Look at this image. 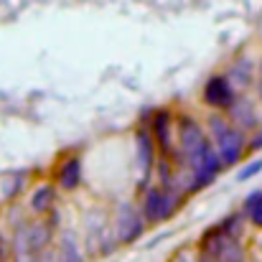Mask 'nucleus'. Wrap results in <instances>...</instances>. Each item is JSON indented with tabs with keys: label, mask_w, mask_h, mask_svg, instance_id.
Masks as SVG:
<instances>
[{
	"label": "nucleus",
	"mask_w": 262,
	"mask_h": 262,
	"mask_svg": "<svg viewBox=\"0 0 262 262\" xmlns=\"http://www.w3.org/2000/svg\"><path fill=\"white\" fill-rule=\"evenodd\" d=\"M181 204V196L176 193V186L173 188H148L145 191V199H143V216L148 222H166L168 216H173V211L178 209Z\"/></svg>",
	"instance_id": "obj_1"
},
{
	"label": "nucleus",
	"mask_w": 262,
	"mask_h": 262,
	"mask_svg": "<svg viewBox=\"0 0 262 262\" xmlns=\"http://www.w3.org/2000/svg\"><path fill=\"white\" fill-rule=\"evenodd\" d=\"M201 247L211 252L214 257H219V262H245V250L237 234H229L222 227H214L211 232H206L201 239Z\"/></svg>",
	"instance_id": "obj_2"
},
{
	"label": "nucleus",
	"mask_w": 262,
	"mask_h": 262,
	"mask_svg": "<svg viewBox=\"0 0 262 262\" xmlns=\"http://www.w3.org/2000/svg\"><path fill=\"white\" fill-rule=\"evenodd\" d=\"M145 232V216L127 201H122L115 211V239L120 245H133Z\"/></svg>",
	"instance_id": "obj_3"
},
{
	"label": "nucleus",
	"mask_w": 262,
	"mask_h": 262,
	"mask_svg": "<svg viewBox=\"0 0 262 262\" xmlns=\"http://www.w3.org/2000/svg\"><path fill=\"white\" fill-rule=\"evenodd\" d=\"M186 158H188L191 173L196 178V186H199V188L209 186V183L219 176V171L224 168V163H222V158H219V153H216V148H214L211 143L201 145L196 153H191V156H186Z\"/></svg>",
	"instance_id": "obj_4"
},
{
	"label": "nucleus",
	"mask_w": 262,
	"mask_h": 262,
	"mask_svg": "<svg viewBox=\"0 0 262 262\" xmlns=\"http://www.w3.org/2000/svg\"><path fill=\"white\" fill-rule=\"evenodd\" d=\"M247 150V140H245V130L237 125H229L219 138H216V153L222 158L224 166H237L242 161Z\"/></svg>",
	"instance_id": "obj_5"
},
{
	"label": "nucleus",
	"mask_w": 262,
	"mask_h": 262,
	"mask_svg": "<svg viewBox=\"0 0 262 262\" xmlns=\"http://www.w3.org/2000/svg\"><path fill=\"white\" fill-rule=\"evenodd\" d=\"M234 84L229 82V77H211L206 84H204V102L209 107H216V110H227L237 102V94H234Z\"/></svg>",
	"instance_id": "obj_6"
},
{
	"label": "nucleus",
	"mask_w": 262,
	"mask_h": 262,
	"mask_svg": "<svg viewBox=\"0 0 262 262\" xmlns=\"http://www.w3.org/2000/svg\"><path fill=\"white\" fill-rule=\"evenodd\" d=\"M135 148H138V171H140V186H145V178L153 171L156 163V140L148 130H138L135 135Z\"/></svg>",
	"instance_id": "obj_7"
},
{
	"label": "nucleus",
	"mask_w": 262,
	"mask_h": 262,
	"mask_svg": "<svg viewBox=\"0 0 262 262\" xmlns=\"http://www.w3.org/2000/svg\"><path fill=\"white\" fill-rule=\"evenodd\" d=\"M178 138H181V150H183V156H191V153H196L201 145H206V143H209V140H206V135H204V130H201L193 120H188V117H183V120H181Z\"/></svg>",
	"instance_id": "obj_8"
},
{
	"label": "nucleus",
	"mask_w": 262,
	"mask_h": 262,
	"mask_svg": "<svg viewBox=\"0 0 262 262\" xmlns=\"http://www.w3.org/2000/svg\"><path fill=\"white\" fill-rule=\"evenodd\" d=\"M229 115H232L234 125H237V127H242V130H255V127H257L255 107H252L250 102H245V99H237V102L229 107Z\"/></svg>",
	"instance_id": "obj_9"
},
{
	"label": "nucleus",
	"mask_w": 262,
	"mask_h": 262,
	"mask_svg": "<svg viewBox=\"0 0 262 262\" xmlns=\"http://www.w3.org/2000/svg\"><path fill=\"white\" fill-rule=\"evenodd\" d=\"M82 181V161L79 158H67L59 168V186L67 191H74Z\"/></svg>",
	"instance_id": "obj_10"
},
{
	"label": "nucleus",
	"mask_w": 262,
	"mask_h": 262,
	"mask_svg": "<svg viewBox=\"0 0 262 262\" xmlns=\"http://www.w3.org/2000/svg\"><path fill=\"white\" fill-rule=\"evenodd\" d=\"M229 82L237 89H245L252 82V61H250L247 56H242V59H237V61L232 64V69H229Z\"/></svg>",
	"instance_id": "obj_11"
},
{
	"label": "nucleus",
	"mask_w": 262,
	"mask_h": 262,
	"mask_svg": "<svg viewBox=\"0 0 262 262\" xmlns=\"http://www.w3.org/2000/svg\"><path fill=\"white\" fill-rule=\"evenodd\" d=\"M153 135L158 140V145L168 153L171 150V115L168 112H158L153 120Z\"/></svg>",
	"instance_id": "obj_12"
},
{
	"label": "nucleus",
	"mask_w": 262,
	"mask_h": 262,
	"mask_svg": "<svg viewBox=\"0 0 262 262\" xmlns=\"http://www.w3.org/2000/svg\"><path fill=\"white\" fill-rule=\"evenodd\" d=\"M54 199H56V188H54L51 183H43V186H38L36 193L31 196V209H33L36 214H43V211H49V209L54 206Z\"/></svg>",
	"instance_id": "obj_13"
},
{
	"label": "nucleus",
	"mask_w": 262,
	"mask_h": 262,
	"mask_svg": "<svg viewBox=\"0 0 262 262\" xmlns=\"http://www.w3.org/2000/svg\"><path fill=\"white\" fill-rule=\"evenodd\" d=\"M59 262H84V255L79 252V245H77V234L74 232H64L61 234Z\"/></svg>",
	"instance_id": "obj_14"
},
{
	"label": "nucleus",
	"mask_w": 262,
	"mask_h": 262,
	"mask_svg": "<svg viewBox=\"0 0 262 262\" xmlns=\"http://www.w3.org/2000/svg\"><path fill=\"white\" fill-rule=\"evenodd\" d=\"M245 211L255 227H262V191H252L245 199Z\"/></svg>",
	"instance_id": "obj_15"
},
{
	"label": "nucleus",
	"mask_w": 262,
	"mask_h": 262,
	"mask_svg": "<svg viewBox=\"0 0 262 262\" xmlns=\"http://www.w3.org/2000/svg\"><path fill=\"white\" fill-rule=\"evenodd\" d=\"M28 237H31V245H33V250L36 252H41L46 245H49V239H51V229H49V224H31L28 227Z\"/></svg>",
	"instance_id": "obj_16"
},
{
	"label": "nucleus",
	"mask_w": 262,
	"mask_h": 262,
	"mask_svg": "<svg viewBox=\"0 0 262 262\" xmlns=\"http://www.w3.org/2000/svg\"><path fill=\"white\" fill-rule=\"evenodd\" d=\"M227 127H229V120H224L222 115H211V117H209V133H211L214 138H219Z\"/></svg>",
	"instance_id": "obj_17"
},
{
	"label": "nucleus",
	"mask_w": 262,
	"mask_h": 262,
	"mask_svg": "<svg viewBox=\"0 0 262 262\" xmlns=\"http://www.w3.org/2000/svg\"><path fill=\"white\" fill-rule=\"evenodd\" d=\"M260 171H262V158H257V161H252L250 166H245V168L239 171V176H237V178H239V181H250L252 176H257Z\"/></svg>",
	"instance_id": "obj_18"
},
{
	"label": "nucleus",
	"mask_w": 262,
	"mask_h": 262,
	"mask_svg": "<svg viewBox=\"0 0 262 262\" xmlns=\"http://www.w3.org/2000/svg\"><path fill=\"white\" fill-rule=\"evenodd\" d=\"M250 150H262V130L250 140Z\"/></svg>",
	"instance_id": "obj_19"
},
{
	"label": "nucleus",
	"mask_w": 262,
	"mask_h": 262,
	"mask_svg": "<svg viewBox=\"0 0 262 262\" xmlns=\"http://www.w3.org/2000/svg\"><path fill=\"white\" fill-rule=\"evenodd\" d=\"M199 262H219V257H214L211 252H206V250H204V252L199 255Z\"/></svg>",
	"instance_id": "obj_20"
},
{
	"label": "nucleus",
	"mask_w": 262,
	"mask_h": 262,
	"mask_svg": "<svg viewBox=\"0 0 262 262\" xmlns=\"http://www.w3.org/2000/svg\"><path fill=\"white\" fill-rule=\"evenodd\" d=\"M257 92H260V99H262V67H260V84H257Z\"/></svg>",
	"instance_id": "obj_21"
}]
</instances>
